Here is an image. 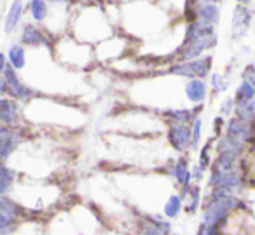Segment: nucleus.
Masks as SVG:
<instances>
[{
  "mask_svg": "<svg viewBox=\"0 0 255 235\" xmlns=\"http://www.w3.org/2000/svg\"><path fill=\"white\" fill-rule=\"evenodd\" d=\"M240 2H243V0H240Z\"/></svg>",
  "mask_w": 255,
  "mask_h": 235,
  "instance_id": "412c9836",
  "label": "nucleus"
},
{
  "mask_svg": "<svg viewBox=\"0 0 255 235\" xmlns=\"http://www.w3.org/2000/svg\"><path fill=\"white\" fill-rule=\"evenodd\" d=\"M21 42L28 47H42L47 46V40L44 37L42 30H39L33 25H25L21 32Z\"/></svg>",
  "mask_w": 255,
  "mask_h": 235,
  "instance_id": "0eeeda50",
  "label": "nucleus"
},
{
  "mask_svg": "<svg viewBox=\"0 0 255 235\" xmlns=\"http://www.w3.org/2000/svg\"><path fill=\"white\" fill-rule=\"evenodd\" d=\"M0 122L2 126H26L25 115H23V103L16 101L14 98L4 96L0 99Z\"/></svg>",
  "mask_w": 255,
  "mask_h": 235,
  "instance_id": "20e7f679",
  "label": "nucleus"
},
{
  "mask_svg": "<svg viewBox=\"0 0 255 235\" xmlns=\"http://www.w3.org/2000/svg\"><path fill=\"white\" fill-rule=\"evenodd\" d=\"M21 14H23V4L21 0H14V4L11 5L7 12V18H5V32L11 33L16 26L21 21Z\"/></svg>",
  "mask_w": 255,
  "mask_h": 235,
  "instance_id": "f8f14e48",
  "label": "nucleus"
},
{
  "mask_svg": "<svg viewBox=\"0 0 255 235\" xmlns=\"http://www.w3.org/2000/svg\"><path fill=\"white\" fill-rule=\"evenodd\" d=\"M196 235H227L224 228H219V227H213V225H206V223H199L198 227V232Z\"/></svg>",
  "mask_w": 255,
  "mask_h": 235,
  "instance_id": "dca6fc26",
  "label": "nucleus"
},
{
  "mask_svg": "<svg viewBox=\"0 0 255 235\" xmlns=\"http://www.w3.org/2000/svg\"><path fill=\"white\" fill-rule=\"evenodd\" d=\"M19 172L16 169H12L9 164H2L0 167V193L7 195L11 192V188L16 185V181L19 179Z\"/></svg>",
  "mask_w": 255,
  "mask_h": 235,
  "instance_id": "6e6552de",
  "label": "nucleus"
},
{
  "mask_svg": "<svg viewBox=\"0 0 255 235\" xmlns=\"http://www.w3.org/2000/svg\"><path fill=\"white\" fill-rule=\"evenodd\" d=\"M166 138L168 147H171V150L177 152L178 155H184L191 152L192 145V127L189 124H178V122H170L166 126Z\"/></svg>",
  "mask_w": 255,
  "mask_h": 235,
  "instance_id": "f03ea898",
  "label": "nucleus"
},
{
  "mask_svg": "<svg viewBox=\"0 0 255 235\" xmlns=\"http://www.w3.org/2000/svg\"><path fill=\"white\" fill-rule=\"evenodd\" d=\"M182 211H184V199H182L178 192H173L166 199V202H164L163 216L166 218V220H175V218L180 216Z\"/></svg>",
  "mask_w": 255,
  "mask_h": 235,
  "instance_id": "1a4fd4ad",
  "label": "nucleus"
},
{
  "mask_svg": "<svg viewBox=\"0 0 255 235\" xmlns=\"http://www.w3.org/2000/svg\"><path fill=\"white\" fill-rule=\"evenodd\" d=\"M243 80H248L250 84L255 85V67H248L243 72Z\"/></svg>",
  "mask_w": 255,
  "mask_h": 235,
  "instance_id": "a211bd4d",
  "label": "nucleus"
},
{
  "mask_svg": "<svg viewBox=\"0 0 255 235\" xmlns=\"http://www.w3.org/2000/svg\"><path fill=\"white\" fill-rule=\"evenodd\" d=\"M185 96L192 106L203 105L208 98V85L203 78H189L185 82Z\"/></svg>",
  "mask_w": 255,
  "mask_h": 235,
  "instance_id": "39448f33",
  "label": "nucleus"
},
{
  "mask_svg": "<svg viewBox=\"0 0 255 235\" xmlns=\"http://www.w3.org/2000/svg\"><path fill=\"white\" fill-rule=\"evenodd\" d=\"M173 235H178V234H173Z\"/></svg>",
  "mask_w": 255,
  "mask_h": 235,
  "instance_id": "aec40b11",
  "label": "nucleus"
},
{
  "mask_svg": "<svg viewBox=\"0 0 255 235\" xmlns=\"http://www.w3.org/2000/svg\"><path fill=\"white\" fill-rule=\"evenodd\" d=\"M212 68V56H199L191 61H178L168 74L184 78H205Z\"/></svg>",
  "mask_w": 255,
  "mask_h": 235,
  "instance_id": "7ed1b4c3",
  "label": "nucleus"
},
{
  "mask_svg": "<svg viewBox=\"0 0 255 235\" xmlns=\"http://www.w3.org/2000/svg\"><path fill=\"white\" fill-rule=\"evenodd\" d=\"M234 110H236V99L234 98H224V101L220 103V106H219V115H222L227 119Z\"/></svg>",
  "mask_w": 255,
  "mask_h": 235,
  "instance_id": "f3484780",
  "label": "nucleus"
},
{
  "mask_svg": "<svg viewBox=\"0 0 255 235\" xmlns=\"http://www.w3.org/2000/svg\"><path fill=\"white\" fill-rule=\"evenodd\" d=\"M220 19V9L215 2H208V4L199 5V12H198V19L196 21H201L205 25L215 26Z\"/></svg>",
  "mask_w": 255,
  "mask_h": 235,
  "instance_id": "9d476101",
  "label": "nucleus"
},
{
  "mask_svg": "<svg viewBox=\"0 0 255 235\" xmlns=\"http://www.w3.org/2000/svg\"><path fill=\"white\" fill-rule=\"evenodd\" d=\"M7 60L9 63H11L12 68H16V70H23V68L26 67V51L23 46H19V44H12L11 47H9L7 51Z\"/></svg>",
  "mask_w": 255,
  "mask_h": 235,
  "instance_id": "9b49d317",
  "label": "nucleus"
},
{
  "mask_svg": "<svg viewBox=\"0 0 255 235\" xmlns=\"http://www.w3.org/2000/svg\"><path fill=\"white\" fill-rule=\"evenodd\" d=\"M47 2H53V4H65L68 0H47Z\"/></svg>",
  "mask_w": 255,
  "mask_h": 235,
  "instance_id": "6ab92c4d",
  "label": "nucleus"
},
{
  "mask_svg": "<svg viewBox=\"0 0 255 235\" xmlns=\"http://www.w3.org/2000/svg\"><path fill=\"white\" fill-rule=\"evenodd\" d=\"M30 14L37 23H46L47 16H49L47 0H30Z\"/></svg>",
  "mask_w": 255,
  "mask_h": 235,
  "instance_id": "ddd939ff",
  "label": "nucleus"
},
{
  "mask_svg": "<svg viewBox=\"0 0 255 235\" xmlns=\"http://www.w3.org/2000/svg\"><path fill=\"white\" fill-rule=\"evenodd\" d=\"M210 89H212L215 94L224 92L227 89V78H224V75H220V74H213L212 78H210Z\"/></svg>",
  "mask_w": 255,
  "mask_h": 235,
  "instance_id": "2eb2a0df",
  "label": "nucleus"
},
{
  "mask_svg": "<svg viewBox=\"0 0 255 235\" xmlns=\"http://www.w3.org/2000/svg\"><path fill=\"white\" fill-rule=\"evenodd\" d=\"M234 99H236V103H247L255 99V85L248 80H243L234 92Z\"/></svg>",
  "mask_w": 255,
  "mask_h": 235,
  "instance_id": "4468645a",
  "label": "nucleus"
},
{
  "mask_svg": "<svg viewBox=\"0 0 255 235\" xmlns=\"http://www.w3.org/2000/svg\"><path fill=\"white\" fill-rule=\"evenodd\" d=\"M252 23V12L245 5H238L233 16V37H243Z\"/></svg>",
  "mask_w": 255,
  "mask_h": 235,
  "instance_id": "423d86ee",
  "label": "nucleus"
},
{
  "mask_svg": "<svg viewBox=\"0 0 255 235\" xmlns=\"http://www.w3.org/2000/svg\"><path fill=\"white\" fill-rule=\"evenodd\" d=\"M26 126L30 127H51V129H79L86 124L88 115L82 108L60 101V98H33L23 105Z\"/></svg>",
  "mask_w": 255,
  "mask_h": 235,
  "instance_id": "f257e3e1",
  "label": "nucleus"
}]
</instances>
